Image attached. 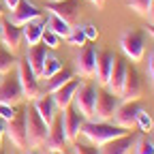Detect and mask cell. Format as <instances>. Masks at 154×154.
Instances as JSON below:
<instances>
[{"label": "cell", "instance_id": "6da1fadb", "mask_svg": "<svg viewBox=\"0 0 154 154\" xmlns=\"http://www.w3.org/2000/svg\"><path fill=\"white\" fill-rule=\"evenodd\" d=\"M126 133H128V128L109 124V122H99V120H84V124H82V135L96 148H101L103 143H107L116 137H122Z\"/></svg>", "mask_w": 154, "mask_h": 154}, {"label": "cell", "instance_id": "7a4b0ae2", "mask_svg": "<svg viewBox=\"0 0 154 154\" xmlns=\"http://www.w3.org/2000/svg\"><path fill=\"white\" fill-rule=\"evenodd\" d=\"M26 137H28V146L30 148H38L45 143L49 124H45V120L36 113V109L32 105H28L26 109Z\"/></svg>", "mask_w": 154, "mask_h": 154}, {"label": "cell", "instance_id": "3957f363", "mask_svg": "<svg viewBox=\"0 0 154 154\" xmlns=\"http://www.w3.org/2000/svg\"><path fill=\"white\" fill-rule=\"evenodd\" d=\"M120 47L126 58L139 62L146 51V30H124L120 36Z\"/></svg>", "mask_w": 154, "mask_h": 154}, {"label": "cell", "instance_id": "277c9868", "mask_svg": "<svg viewBox=\"0 0 154 154\" xmlns=\"http://www.w3.org/2000/svg\"><path fill=\"white\" fill-rule=\"evenodd\" d=\"M122 103L120 94H113L109 90H99L96 92V105H94V113L90 120H99V122H107L111 120V116L116 113L118 105Z\"/></svg>", "mask_w": 154, "mask_h": 154}, {"label": "cell", "instance_id": "5b68a950", "mask_svg": "<svg viewBox=\"0 0 154 154\" xmlns=\"http://www.w3.org/2000/svg\"><path fill=\"white\" fill-rule=\"evenodd\" d=\"M17 79L19 86H22V96L28 101H34L38 94H41V88H38V77L36 73L30 69V64L26 60H17Z\"/></svg>", "mask_w": 154, "mask_h": 154}, {"label": "cell", "instance_id": "8992f818", "mask_svg": "<svg viewBox=\"0 0 154 154\" xmlns=\"http://www.w3.org/2000/svg\"><path fill=\"white\" fill-rule=\"evenodd\" d=\"M96 90L94 86L90 84H79V88H77L75 96H73V107L79 111L86 120L92 118V113H94V105H96Z\"/></svg>", "mask_w": 154, "mask_h": 154}, {"label": "cell", "instance_id": "52a82bcc", "mask_svg": "<svg viewBox=\"0 0 154 154\" xmlns=\"http://www.w3.org/2000/svg\"><path fill=\"white\" fill-rule=\"evenodd\" d=\"M22 86H19V79H17V71H9L2 75L0 79V103H9V105H15L17 101H22Z\"/></svg>", "mask_w": 154, "mask_h": 154}, {"label": "cell", "instance_id": "ba28073f", "mask_svg": "<svg viewBox=\"0 0 154 154\" xmlns=\"http://www.w3.org/2000/svg\"><path fill=\"white\" fill-rule=\"evenodd\" d=\"M5 135L11 139V143L19 150L28 148V137H26V111H17L15 118L7 122Z\"/></svg>", "mask_w": 154, "mask_h": 154}, {"label": "cell", "instance_id": "9c48e42d", "mask_svg": "<svg viewBox=\"0 0 154 154\" xmlns=\"http://www.w3.org/2000/svg\"><path fill=\"white\" fill-rule=\"evenodd\" d=\"M141 111V105L137 101H122L118 105V109H116V113L111 116L113 124H118L122 128H133L135 122H137V113Z\"/></svg>", "mask_w": 154, "mask_h": 154}, {"label": "cell", "instance_id": "30bf717a", "mask_svg": "<svg viewBox=\"0 0 154 154\" xmlns=\"http://www.w3.org/2000/svg\"><path fill=\"white\" fill-rule=\"evenodd\" d=\"M43 17V11L38 9L34 2H30V0H19V5L9 13V22L17 24V26H24L28 22H32V19H41Z\"/></svg>", "mask_w": 154, "mask_h": 154}, {"label": "cell", "instance_id": "8fae6325", "mask_svg": "<svg viewBox=\"0 0 154 154\" xmlns=\"http://www.w3.org/2000/svg\"><path fill=\"white\" fill-rule=\"evenodd\" d=\"M62 126H64V135H66V141H77V137H79L82 133V124H84V116L77 111L73 105H69L66 109H62Z\"/></svg>", "mask_w": 154, "mask_h": 154}, {"label": "cell", "instance_id": "7c38bea8", "mask_svg": "<svg viewBox=\"0 0 154 154\" xmlns=\"http://www.w3.org/2000/svg\"><path fill=\"white\" fill-rule=\"evenodd\" d=\"M143 92L141 77L135 66H126V77H124V86L120 90V99L122 101H137Z\"/></svg>", "mask_w": 154, "mask_h": 154}, {"label": "cell", "instance_id": "4fadbf2b", "mask_svg": "<svg viewBox=\"0 0 154 154\" xmlns=\"http://www.w3.org/2000/svg\"><path fill=\"white\" fill-rule=\"evenodd\" d=\"M66 135H64V126H62V116H56L49 124L47 137H45V146L49 152H62L66 148Z\"/></svg>", "mask_w": 154, "mask_h": 154}, {"label": "cell", "instance_id": "5bb4252c", "mask_svg": "<svg viewBox=\"0 0 154 154\" xmlns=\"http://www.w3.org/2000/svg\"><path fill=\"white\" fill-rule=\"evenodd\" d=\"M96 51L92 45H82V49L77 51L75 56V66H77V73L84 75V77H92L94 71H96Z\"/></svg>", "mask_w": 154, "mask_h": 154}, {"label": "cell", "instance_id": "9a60e30c", "mask_svg": "<svg viewBox=\"0 0 154 154\" xmlns=\"http://www.w3.org/2000/svg\"><path fill=\"white\" fill-rule=\"evenodd\" d=\"M22 26H17L9 19H2V24H0V43H2L9 51H17V47L22 45Z\"/></svg>", "mask_w": 154, "mask_h": 154}, {"label": "cell", "instance_id": "2e32d148", "mask_svg": "<svg viewBox=\"0 0 154 154\" xmlns=\"http://www.w3.org/2000/svg\"><path fill=\"white\" fill-rule=\"evenodd\" d=\"M135 141H137V137L131 133L122 135V137H116L107 143H103L99 148V154H131V148L135 146Z\"/></svg>", "mask_w": 154, "mask_h": 154}, {"label": "cell", "instance_id": "e0dca14e", "mask_svg": "<svg viewBox=\"0 0 154 154\" xmlns=\"http://www.w3.org/2000/svg\"><path fill=\"white\" fill-rule=\"evenodd\" d=\"M79 79H69L62 88H58L56 92H51V96H54V103H56V107L58 109H66L69 105H73V96H75V92H77V88H79Z\"/></svg>", "mask_w": 154, "mask_h": 154}, {"label": "cell", "instance_id": "ac0fdd59", "mask_svg": "<svg viewBox=\"0 0 154 154\" xmlns=\"http://www.w3.org/2000/svg\"><path fill=\"white\" fill-rule=\"evenodd\" d=\"M45 11H49V13L58 15V17H62V19H66V22L71 24L75 19V15H77V11H79V0H58V2L47 5Z\"/></svg>", "mask_w": 154, "mask_h": 154}, {"label": "cell", "instance_id": "d6986e66", "mask_svg": "<svg viewBox=\"0 0 154 154\" xmlns=\"http://www.w3.org/2000/svg\"><path fill=\"white\" fill-rule=\"evenodd\" d=\"M49 56V49L43 45V43H36V45H30L28 51H26V62L30 64V69L36 73V77H41V71H43V64Z\"/></svg>", "mask_w": 154, "mask_h": 154}, {"label": "cell", "instance_id": "ffe728a7", "mask_svg": "<svg viewBox=\"0 0 154 154\" xmlns=\"http://www.w3.org/2000/svg\"><path fill=\"white\" fill-rule=\"evenodd\" d=\"M126 62L120 60V58H116L113 60V69H111V75H109V79H107V90L113 92V94H120L122 86H124V77H126Z\"/></svg>", "mask_w": 154, "mask_h": 154}, {"label": "cell", "instance_id": "44dd1931", "mask_svg": "<svg viewBox=\"0 0 154 154\" xmlns=\"http://www.w3.org/2000/svg\"><path fill=\"white\" fill-rule=\"evenodd\" d=\"M34 109H36V113L41 116V118L45 120V124H51V120L56 118V103H54V96L47 92V94H38L36 99H34V105H32Z\"/></svg>", "mask_w": 154, "mask_h": 154}, {"label": "cell", "instance_id": "7402d4cb", "mask_svg": "<svg viewBox=\"0 0 154 154\" xmlns=\"http://www.w3.org/2000/svg\"><path fill=\"white\" fill-rule=\"evenodd\" d=\"M113 60H116V56L111 51H99L96 54V71H94V75L99 77L101 84H107L109 75H111V69H113Z\"/></svg>", "mask_w": 154, "mask_h": 154}, {"label": "cell", "instance_id": "603a6c76", "mask_svg": "<svg viewBox=\"0 0 154 154\" xmlns=\"http://www.w3.org/2000/svg\"><path fill=\"white\" fill-rule=\"evenodd\" d=\"M43 30H45V24L41 22V19H32V22L22 26V38L28 45H36V43H41Z\"/></svg>", "mask_w": 154, "mask_h": 154}, {"label": "cell", "instance_id": "cb8c5ba5", "mask_svg": "<svg viewBox=\"0 0 154 154\" xmlns=\"http://www.w3.org/2000/svg\"><path fill=\"white\" fill-rule=\"evenodd\" d=\"M47 28H49L51 32H56V34L60 36V38H66L73 26L66 22V19L58 17V15H54V13H49V19H47Z\"/></svg>", "mask_w": 154, "mask_h": 154}, {"label": "cell", "instance_id": "d4e9b609", "mask_svg": "<svg viewBox=\"0 0 154 154\" xmlns=\"http://www.w3.org/2000/svg\"><path fill=\"white\" fill-rule=\"evenodd\" d=\"M69 79H73V71L62 66L58 73H54V75L49 77V82H47V92H49V94H51V92H56L58 88H62Z\"/></svg>", "mask_w": 154, "mask_h": 154}, {"label": "cell", "instance_id": "484cf974", "mask_svg": "<svg viewBox=\"0 0 154 154\" xmlns=\"http://www.w3.org/2000/svg\"><path fill=\"white\" fill-rule=\"evenodd\" d=\"M17 64V58H15V54L13 51H9L2 43H0V75H5V73H9L13 66Z\"/></svg>", "mask_w": 154, "mask_h": 154}, {"label": "cell", "instance_id": "4316f807", "mask_svg": "<svg viewBox=\"0 0 154 154\" xmlns=\"http://www.w3.org/2000/svg\"><path fill=\"white\" fill-rule=\"evenodd\" d=\"M62 69V62H60V58H56V56H47V60L43 64V71H41V77H45V79H49V77L54 73H58Z\"/></svg>", "mask_w": 154, "mask_h": 154}, {"label": "cell", "instance_id": "83f0119b", "mask_svg": "<svg viewBox=\"0 0 154 154\" xmlns=\"http://www.w3.org/2000/svg\"><path fill=\"white\" fill-rule=\"evenodd\" d=\"M86 34H84V28L82 26H73L69 36H66V43L69 45H75V47H79V45H86Z\"/></svg>", "mask_w": 154, "mask_h": 154}, {"label": "cell", "instance_id": "f1b7e54d", "mask_svg": "<svg viewBox=\"0 0 154 154\" xmlns=\"http://www.w3.org/2000/svg\"><path fill=\"white\" fill-rule=\"evenodd\" d=\"M135 126H139V131H143V133H150L152 128H154V120H152V116L141 107V111L137 113V122H135Z\"/></svg>", "mask_w": 154, "mask_h": 154}, {"label": "cell", "instance_id": "f546056e", "mask_svg": "<svg viewBox=\"0 0 154 154\" xmlns=\"http://www.w3.org/2000/svg\"><path fill=\"white\" fill-rule=\"evenodd\" d=\"M60 41H62V38L58 36L56 32H51L49 28H45L43 34H41V43H43L47 49H58V47H60Z\"/></svg>", "mask_w": 154, "mask_h": 154}, {"label": "cell", "instance_id": "4dcf8cb0", "mask_svg": "<svg viewBox=\"0 0 154 154\" xmlns=\"http://www.w3.org/2000/svg\"><path fill=\"white\" fill-rule=\"evenodd\" d=\"M135 154H154V139L141 137L135 141Z\"/></svg>", "mask_w": 154, "mask_h": 154}, {"label": "cell", "instance_id": "1f68e13d", "mask_svg": "<svg viewBox=\"0 0 154 154\" xmlns=\"http://www.w3.org/2000/svg\"><path fill=\"white\" fill-rule=\"evenodd\" d=\"M150 2H152V0H126V5H128L133 11H137L139 15H146V13H148Z\"/></svg>", "mask_w": 154, "mask_h": 154}, {"label": "cell", "instance_id": "d6a6232c", "mask_svg": "<svg viewBox=\"0 0 154 154\" xmlns=\"http://www.w3.org/2000/svg\"><path fill=\"white\" fill-rule=\"evenodd\" d=\"M15 113H17L15 105H9V103H0V118H2L5 122L13 120V118H15Z\"/></svg>", "mask_w": 154, "mask_h": 154}, {"label": "cell", "instance_id": "836d02e7", "mask_svg": "<svg viewBox=\"0 0 154 154\" xmlns=\"http://www.w3.org/2000/svg\"><path fill=\"white\" fill-rule=\"evenodd\" d=\"M75 146V154H99V148L92 146V143H79V141H73Z\"/></svg>", "mask_w": 154, "mask_h": 154}, {"label": "cell", "instance_id": "e575fe53", "mask_svg": "<svg viewBox=\"0 0 154 154\" xmlns=\"http://www.w3.org/2000/svg\"><path fill=\"white\" fill-rule=\"evenodd\" d=\"M82 28H84V34H86L88 41H96V38H99V28H96L94 24H86Z\"/></svg>", "mask_w": 154, "mask_h": 154}, {"label": "cell", "instance_id": "d590c367", "mask_svg": "<svg viewBox=\"0 0 154 154\" xmlns=\"http://www.w3.org/2000/svg\"><path fill=\"white\" fill-rule=\"evenodd\" d=\"M148 75H150V84L154 86V51L150 54V60H148Z\"/></svg>", "mask_w": 154, "mask_h": 154}, {"label": "cell", "instance_id": "8d00e7d4", "mask_svg": "<svg viewBox=\"0 0 154 154\" xmlns=\"http://www.w3.org/2000/svg\"><path fill=\"white\" fill-rule=\"evenodd\" d=\"M2 5H5V9H9V11H13L17 5H19V0H2Z\"/></svg>", "mask_w": 154, "mask_h": 154}, {"label": "cell", "instance_id": "74e56055", "mask_svg": "<svg viewBox=\"0 0 154 154\" xmlns=\"http://www.w3.org/2000/svg\"><path fill=\"white\" fill-rule=\"evenodd\" d=\"M146 17L150 19V24H154V0L150 2V7H148V13H146Z\"/></svg>", "mask_w": 154, "mask_h": 154}, {"label": "cell", "instance_id": "f35d334b", "mask_svg": "<svg viewBox=\"0 0 154 154\" xmlns=\"http://www.w3.org/2000/svg\"><path fill=\"white\" fill-rule=\"evenodd\" d=\"M5 131H7V122L0 118V143H2V139H5Z\"/></svg>", "mask_w": 154, "mask_h": 154}, {"label": "cell", "instance_id": "ab89813d", "mask_svg": "<svg viewBox=\"0 0 154 154\" xmlns=\"http://www.w3.org/2000/svg\"><path fill=\"white\" fill-rule=\"evenodd\" d=\"M90 2L96 5V7H103V5H105V0H90Z\"/></svg>", "mask_w": 154, "mask_h": 154}, {"label": "cell", "instance_id": "60d3db41", "mask_svg": "<svg viewBox=\"0 0 154 154\" xmlns=\"http://www.w3.org/2000/svg\"><path fill=\"white\" fill-rule=\"evenodd\" d=\"M148 32H150V34L154 36V24H150V26H148Z\"/></svg>", "mask_w": 154, "mask_h": 154}, {"label": "cell", "instance_id": "b9f144b4", "mask_svg": "<svg viewBox=\"0 0 154 154\" xmlns=\"http://www.w3.org/2000/svg\"><path fill=\"white\" fill-rule=\"evenodd\" d=\"M2 13H5V5H2V0H0V17H2Z\"/></svg>", "mask_w": 154, "mask_h": 154}, {"label": "cell", "instance_id": "7bdbcfd3", "mask_svg": "<svg viewBox=\"0 0 154 154\" xmlns=\"http://www.w3.org/2000/svg\"><path fill=\"white\" fill-rule=\"evenodd\" d=\"M22 154H36V152H34V148H32V150H28V152H22Z\"/></svg>", "mask_w": 154, "mask_h": 154}, {"label": "cell", "instance_id": "ee69618b", "mask_svg": "<svg viewBox=\"0 0 154 154\" xmlns=\"http://www.w3.org/2000/svg\"><path fill=\"white\" fill-rule=\"evenodd\" d=\"M51 154H62V152H51Z\"/></svg>", "mask_w": 154, "mask_h": 154}, {"label": "cell", "instance_id": "f6af8a7d", "mask_svg": "<svg viewBox=\"0 0 154 154\" xmlns=\"http://www.w3.org/2000/svg\"><path fill=\"white\" fill-rule=\"evenodd\" d=\"M51 2H58V0H51Z\"/></svg>", "mask_w": 154, "mask_h": 154}, {"label": "cell", "instance_id": "bcb514c9", "mask_svg": "<svg viewBox=\"0 0 154 154\" xmlns=\"http://www.w3.org/2000/svg\"><path fill=\"white\" fill-rule=\"evenodd\" d=\"M0 79H2V75H0Z\"/></svg>", "mask_w": 154, "mask_h": 154}, {"label": "cell", "instance_id": "7dc6e473", "mask_svg": "<svg viewBox=\"0 0 154 154\" xmlns=\"http://www.w3.org/2000/svg\"><path fill=\"white\" fill-rule=\"evenodd\" d=\"M49 154H51V152H49Z\"/></svg>", "mask_w": 154, "mask_h": 154}, {"label": "cell", "instance_id": "c3c4849f", "mask_svg": "<svg viewBox=\"0 0 154 154\" xmlns=\"http://www.w3.org/2000/svg\"><path fill=\"white\" fill-rule=\"evenodd\" d=\"M152 131H154V128H152Z\"/></svg>", "mask_w": 154, "mask_h": 154}]
</instances>
